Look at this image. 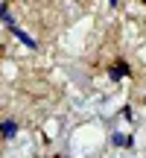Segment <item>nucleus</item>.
<instances>
[{"mask_svg":"<svg viewBox=\"0 0 146 158\" xmlns=\"http://www.w3.org/2000/svg\"><path fill=\"white\" fill-rule=\"evenodd\" d=\"M111 6H117V0H111Z\"/></svg>","mask_w":146,"mask_h":158,"instance_id":"5","label":"nucleus"},{"mask_svg":"<svg viewBox=\"0 0 146 158\" xmlns=\"http://www.w3.org/2000/svg\"><path fill=\"white\" fill-rule=\"evenodd\" d=\"M18 135V120H6L3 123V138L9 141V138H15Z\"/></svg>","mask_w":146,"mask_h":158,"instance_id":"3","label":"nucleus"},{"mask_svg":"<svg viewBox=\"0 0 146 158\" xmlns=\"http://www.w3.org/2000/svg\"><path fill=\"white\" fill-rule=\"evenodd\" d=\"M114 143H120V147H132V138L129 135H114Z\"/></svg>","mask_w":146,"mask_h":158,"instance_id":"4","label":"nucleus"},{"mask_svg":"<svg viewBox=\"0 0 146 158\" xmlns=\"http://www.w3.org/2000/svg\"><path fill=\"white\" fill-rule=\"evenodd\" d=\"M9 29H12V35H15L18 41H23V44H26V47H32V50H35V47H38V44H35V38H29V35L23 32L21 27H9Z\"/></svg>","mask_w":146,"mask_h":158,"instance_id":"2","label":"nucleus"},{"mask_svg":"<svg viewBox=\"0 0 146 158\" xmlns=\"http://www.w3.org/2000/svg\"><path fill=\"white\" fill-rule=\"evenodd\" d=\"M108 76H111L114 82H117V79H123V76H129V64H126V62H117L111 70H108Z\"/></svg>","mask_w":146,"mask_h":158,"instance_id":"1","label":"nucleus"}]
</instances>
